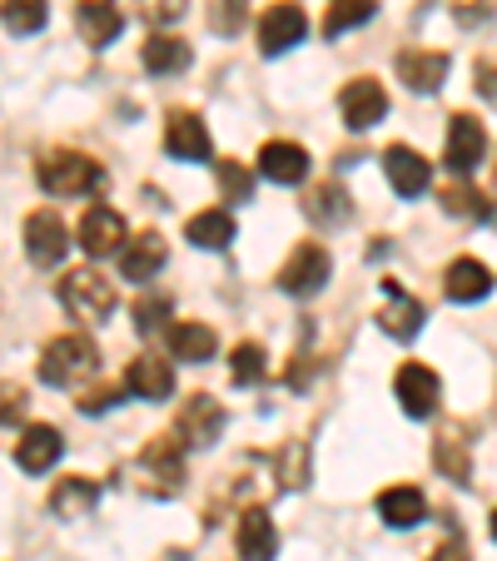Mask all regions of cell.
<instances>
[{
    "instance_id": "1",
    "label": "cell",
    "mask_w": 497,
    "mask_h": 561,
    "mask_svg": "<svg viewBox=\"0 0 497 561\" xmlns=\"http://www.w3.org/2000/svg\"><path fill=\"white\" fill-rule=\"evenodd\" d=\"M41 190L55 194V199H80V194H100L110 174L100 170V159L80 154V149H55V154L41 159Z\"/></svg>"
},
{
    "instance_id": "2",
    "label": "cell",
    "mask_w": 497,
    "mask_h": 561,
    "mask_svg": "<svg viewBox=\"0 0 497 561\" xmlns=\"http://www.w3.org/2000/svg\"><path fill=\"white\" fill-rule=\"evenodd\" d=\"M135 488L145 497H180L184 492V443L180 437H149L135 457Z\"/></svg>"
},
{
    "instance_id": "3",
    "label": "cell",
    "mask_w": 497,
    "mask_h": 561,
    "mask_svg": "<svg viewBox=\"0 0 497 561\" xmlns=\"http://www.w3.org/2000/svg\"><path fill=\"white\" fill-rule=\"evenodd\" d=\"M100 368V353L95 343L86 339V333H65V339H50L41 353V382H50V388H75L80 378H90V373Z\"/></svg>"
},
{
    "instance_id": "4",
    "label": "cell",
    "mask_w": 497,
    "mask_h": 561,
    "mask_svg": "<svg viewBox=\"0 0 497 561\" xmlns=\"http://www.w3.org/2000/svg\"><path fill=\"white\" fill-rule=\"evenodd\" d=\"M60 304L75 318H86V323H105L115 313V284L105 274H95V268H75V274L60 278Z\"/></svg>"
},
{
    "instance_id": "5",
    "label": "cell",
    "mask_w": 497,
    "mask_h": 561,
    "mask_svg": "<svg viewBox=\"0 0 497 561\" xmlns=\"http://www.w3.org/2000/svg\"><path fill=\"white\" fill-rule=\"evenodd\" d=\"M393 398H398V408L408 417H433L438 403H443V382H438L433 368H423V363H403L398 378H393Z\"/></svg>"
},
{
    "instance_id": "6",
    "label": "cell",
    "mask_w": 497,
    "mask_h": 561,
    "mask_svg": "<svg viewBox=\"0 0 497 561\" xmlns=\"http://www.w3.org/2000/svg\"><path fill=\"white\" fill-rule=\"evenodd\" d=\"M25 254H31L35 268L65 264V254H70V229H65V219L55 209H35L31 219H25Z\"/></svg>"
},
{
    "instance_id": "7",
    "label": "cell",
    "mask_w": 497,
    "mask_h": 561,
    "mask_svg": "<svg viewBox=\"0 0 497 561\" xmlns=\"http://www.w3.org/2000/svg\"><path fill=\"white\" fill-rule=\"evenodd\" d=\"M328 274H334V259H328L324 244H298L294 254H289V264L279 268V288L294 298H314L318 288L328 284Z\"/></svg>"
},
{
    "instance_id": "8",
    "label": "cell",
    "mask_w": 497,
    "mask_h": 561,
    "mask_svg": "<svg viewBox=\"0 0 497 561\" xmlns=\"http://www.w3.org/2000/svg\"><path fill=\"white\" fill-rule=\"evenodd\" d=\"M224 408L219 398H210V392H190L180 403V417H174V437H180L184 447H210L214 437L224 433Z\"/></svg>"
},
{
    "instance_id": "9",
    "label": "cell",
    "mask_w": 497,
    "mask_h": 561,
    "mask_svg": "<svg viewBox=\"0 0 497 561\" xmlns=\"http://www.w3.org/2000/svg\"><path fill=\"white\" fill-rule=\"evenodd\" d=\"M487 154V129L477 115H467V110H458L453 119H448V145H443V159L453 174H473L477 164H483Z\"/></svg>"
},
{
    "instance_id": "10",
    "label": "cell",
    "mask_w": 497,
    "mask_h": 561,
    "mask_svg": "<svg viewBox=\"0 0 497 561\" xmlns=\"http://www.w3.org/2000/svg\"><path fill=\"white\" fill-rule=\"evenodd\" d=\"M304 35H308V15H304V5H294V0H274V5L259 15V50L264 55L294 50Z\"/></svg>"
},
{
    "instance_id": "11",
    "label": "cell",
    "mask_w": 497,
    "mask_h": 561,
    "mask_svg": "<svg viewBox=\"0 0 497 561\" xmlns=\"http://www.w3.org/2000/svg\"><path fill=\"white\" fill-rule=\"evenodd\" d=\"M383 294H388V304L379 308V329L388 333V339H398V343L418 339V329H423V318H428L423 298H413L398 278H383Z\"/></svg>"
},
{
    "instance_id": "12",
    "label": "cell",
    "mask_w": 497,
    "mask_h": 561,
    "mask_svg": "<svg viewBox=\"0 0 497 561\" xmlns=\"http://www.w3.org/2000/svg\"><path fill=\"white\" fill-rule=\"evenodd\" d=\"M383 174H388V184H393L398 199H418V194L433 184V164H428L418 149H408V145L383 149Z\"/></svg>"
},
{
    "instance_id": "13",
    "label": "cell",
    "mask_w": 497,
    "mask_h": 561,
    "mask_svg": "<svg viewBox=\"0 0 497 561\" xmlns=\"http://www.w3.org/2000/svg\"><path fill=\"white\" fill-rule=\"evenodd\" d=\"M165 259H170L165 233L145 229V233H135V239H125V244H120V274H125L129 284H149V278L165 268Z\"/></svg>"
},
{
    "instance_id": "14",
    "label": "cell",
    "mask_w": 497,
    "mask_h": 561,
    "mask_svg": "<svg viewBox=\"0 0 497 561\" xmlns=\"http://www.w3.org/2000/svg\"><path fill=\"white\" fill-rule=\"evenodd\" d=\"M339 110H343V125L349 129H373L388 115V90H383L379 80H349L339 95Z\"/></svg>"
},
{
    "instance_id": "15",
    "label": "cell",
    "mask_w": 497,
    "mask_h": 561,
    "mask_svg": "<svg viewBox=\"0 0 497 561\" xmlns=\"http://www.w3.org/2000/svg\"><path fill=\"white\" fill-rule=\"evenodd\" d=\"M125 392L145 398V403H165V398L174 392V368H170V358H159V353H139V358H129V368H125Z\"/></svg>"
},
{
    "instance_id": "16",
    "label": "cell",
    "mask_w": 497,
    "mask_h": 561,
    "mask_svg": "<svg viewBox=\"0 0 497 561\" xmlns=\"http://www.w3.org/2000/svg\"><path fill=\"white\" fill-rule=\"evenodd\" d=\"M125 219H120L115 209H105V204H95V209H86V219H80V249H86L90 259H110L120 254V244H125Z\"/></svg>"
},
{
    "instance_id": "17",
    "label": "cell",
    "mask_w": 497,
    "mask_h": 561,
    "mask_svg": "<svg viewBox=\"0 0 497 561\" xmlns=\"http://www.w3.org/2000/svg\"><path fill=\"white\" fill-rule=\"evenodd\" d=\"M60 453H65V437L55 433L50 423H35V427H25L21 443H15V467L31 472V477H41L60 462Z\"/></svg>"
},
{
    "instance_id": "18",
    "label": "cell",
    "mask_w": 497,
    "mask_h": 561,
    "mask_svg": "<svg viewBox=\"0 0 497 561\" xmlns=\"http://www.w3.org/2000/svg\"><path fill=\"white\" fill-rule=\"evenodd\" d=\"M234 547H239V557H244V561H274V557H279L274 517H269L264 507H244L239 531H234Z\"/></svg>"
},
{
    "instance_id": "19",
    "label": "cell",
    "mask_w": 497,
    "mask_h": 561,
    "mask_svg": "<svg viewBox=\"0 0 497 561\" xmlns=\"http://www.w3.org/2000/svg\"><path fill=\"white\" fill-rule=\"evenodd\" d=\"M165 149L174 159H190V164H204L210 159V129L194 110H174L170 125H165Z\"/></svg>"
},
{
    "instance_id": "20",
    "label": "cell",
    "mask_w": 497,
    "mask_h": 561,
    "mask_svg": "<svg viewBox=\"0 0 497 561\" xmlns=\"http://www.w3.org/2000/svg\"><path fill=\"white\" fill-rule=\"evenodd\" d=\"M398 80L413 90V95H433V90L448 80V55L443 50H403Z\"/></svg>"
},
{
    "instance_id": "21",
    "label": "cell",
    "mask_w": 497,
    "mask_h": 561,
    "mask_svg": "<svg viewBox=\"0 0 497 561\" xmlns=\"http://www.w3.org/2000/svg\"><path fill=\"white\" fill-rule=\"evenodd\" d=\"M75 31H80V41L86 45H110V41H120V31H125V15L110 5V0H80L75 5Z\"/></svg>"
},
{
    "instance_id": "22",
    "label": "cell",
    "mask_w": 497,
    "mask_h": 561,
    "mask_svg": "<svg viewBox=\"0 0 497 561\" xmlns=\"http://www.w3.org/2000/svg\"><path fill=\"white\" fill-rule=\"evenodd\" d=\"M259 174L274 184H304L308 174V154L304 145H289V139H274V145L259 149Z\"/></svg>"
},
{
    "instance_id": "23",
    "label": "cell",
    "mask_w": 497,
    "mask_h": 561,
    "mask_svg": "<svg viewBox=\"0 0 497 561\" xmlns=\"http://www.w3.org/2000/svg\"><path fill=\"white\" fill-rule=\"evenodd\" d=\"M443 288L453 304H483V298L493 294V274H487V264H477V259H453Z\"/></svg>"
},
{
    "instance_id": "24",
    "label": "cell",
    "mask_w": 497,
    "mask_h": 561,
    "mask_svg": "<svg viewBox=\"0 0 497 561\" xmlns=\"http://www.w3.org/2000/svg\"><path fill=\"white\" fill-rule=\"evenodd\" d=\"M433 462L448 482H458V488L473 482V453H467V437L458 433V427H443V433L433 437Z\"/></svg>"
},
{
    "instance_id": "25",
    "label": "cell",
    "mask_w": 497,
    "mask_h": 561,
    "mask_svg": "<svg viewBox=\"0 0 497 561\" xmlns=\"http://www.w3.org/2000/svg\"><path fill=\"white\" fill-rule=\"evenodd\" d=\"M100 507V482L90 477H60L50 492V512L55 517H90Z\"/></svg>"
},
{
    "instance_id": "26",
    "label": "cell",
    "mask_w": 497,
    "mask_h": 561,
    "mask_svg": "<svg viewBox=\"0 0 497 561\" xmlns=\"http://www.w3.org/2000/svg\"><path fill=\"white\" fill-rule=\"evenodd\" d=\"M170 353L180 363H210L214 353H219V339H214L210 323L184 318V323H174V329H170Z\"/></svg>"
},
{
    "instance_id": "27",
    "label": "cell",
    "mask_w": 497,
    "mask_h": 561,
    "mask_svg": "<svg viewBox=\"0 0 497 561\" xmlns=\"http://www.w3.org/2000/svg\"><path fill=\"white\" fill-rule=\"evenodd\" d=\"M145 70L149 75H180V70H190V60H194V50L180 41V35H149L145 41Z\"/></svg>"
},
{
    "instance_id": "28",
    "label": "cell",
    "mask_w": 497,
    "mask_h": 561,
    "mask_svg": "<svg viewBox=\"0 0 497 561\" xmlns=\"http://www.w3.org/2000/svg\"><path fill=\"white\" fill-rule=\"evenodd\" d=\"M304 214L314 224H324V229H334V224H343L353 214V204H349V190H343V184H314V190H308V199H304Z\"/></svg>"
},
{
    "instance_id": "29",
    "label": "cell",
    "mask_w": 497,
    "mask_h": 561,
    "mask_svg": "<svg viewBox=\"0 0 497 561\" xmlns=\"http://www.w3.org/2000/svg\"><path fill=\"white\" fill-rule=\"evenodd\" d=\"M379 517L388 522V527H418V522L428 517V497L418 488H388L379 497Z\"/></svg>"
},
{
    "instance_id": "30",
    "label": "cell",
    "mask_w": 497,
    "mask_h": 561,
    "mask_svg": "<svg viewBox=\"0 0 497 561\" xmlns=\"http://www.w3.org/2000/svg\"><path fill=\"white\" fill-rule=\"evenodd\" d=\"M184 239H190L194 249H229L234 244V219L224 209H204L184 224Z\"/></svg>"
},
{
    "instance_id": "31",
    "label": "cell",
    "mask_w": 497,
    "mask_h": 561,
    "mask_svg": "<svg viewBox=\"0 0 497 561\" xmlns=\"http://www.w3.org/2000/svg\"><path fill=\"white\" fill-rule=\"evenodd\" d=\"M0 21L11 35H41L50 21V5L45 0H0Z\"/></svg>"
},
{
    "instance_id": "32",
    "label": "cell",
    "mask_w": 497,
    "mask_h": 561,
    "mask_svg": "<svg viewBox=\"0 0 497 561\" xmlns=\"http://www.w3.org/2000/svg\"><path fill=\"white\" fill-rule=\"evenodd\" d=\"M373 15H379V0H334L324 15V35L328 41H339L343 31H353V25H369Z\"/></svg>"
},
{
    "instance_id": "33",
    "label": "cell",
    "mask_w": 497,
    "mask_h": 561,
    "mask_svg": "<svg viewBox=\"0 0 497 561\" xmlns=\"http://www.w3.org/2000/svg\"><path fill=\"white\" fill-rule=\"evenodd\" d=\"M438 199H443V209H448V214H458V219H493L487 199L473 190V184H448V190L438 194Z\"/></svg>"
},
{
    "instance_id": "34",
    "label": "cell",
    "mask_w": 497,
    "mask_h": 561,
    "mask_svg": "<svg viewBox=\"0 0 497 561\" xmlns=\"http://www.w3.org/2000/svg\"><path fill=\"white\" fill-rule=\"evenodd\" d=\"M229 373H234V382H239V388L264 382V373H269L264 348H259V343H239V348H234V358H229Z\"/></svg>"
},
{
    "instance_id": "35",
    "label": "cell",
    "mask_w": 497,
    "mask_h": 561,
    "mask_svg": "<svg viewBox=\"0 0 497 561\" xmlns=\"http://www.w3.org/2000/svg\"><path fill=\"white\" fill-rule=\"evenodd\" d=\"M219 190H224V199L244 204L255 194V170H249L244 159H219Z\"/></svg>"
},
{
    "instance_id": "36",
    "label": "cell",
    "mask_w": 497,
    "mask_h": 561,
    "mask_svg": "<svg viewBox=\"0 0 497 561\" xmlns=\"http://www.w3.org/2000/svg\"><path fill=\"white\" fill-rule=\"evenodd\" d=\"M279 488L294 492V488H308V453L298 443H289L279 453Z\"/></svg>"
},
{
    "instance_id": "37",
    "label": "cell",
    "mask_w": 497,
    "mask_h": 561,
    "mask_svg": "<svg viewBox=\"0 0 497 561\" xmlns=\"http://www.w3.org/2000/svg\"><path fill=\"white\" fill-rule=\"evenodd\" d=\"M244 21H249V0H214L210 5V25L219 35H239Z\"/></svg>"
},
{
    "instance_id": "38",
    "label": "cell",
    "mask_w": 497,
    "mask_h": 561,
    "mask_svg": "<svg viewBox=\"0 0 497 561\" xmlns=\"http://www.w3.org/2000/svg\"><path fill=\"white\" fill-rule=\"evenodd\" d=\"M125 403V388H115V382H100V388H86L80 398H75V408L86 417H95V413H110V408H120Z\"/></svg>"
},
{
    "instance_id": "39",
    "label": "cell",
    "mask_w": 497,
    "mask_h": 561,
    "mask_svg": "<svg viewBox=\"0 0 497 561\" xmlns=\"http://www.w3.org/2000/svg\"><path fill=\"white\" fill-rule=\"evenodd\" d=\"M170 318V298H139L135 304V329L139 333H159Z\"/></svg>"
},
{
    "instance_id": "40",
    "label": "cell",
    "mask_w": 497,
    "mask_h": 561,
    "mask_svg": "<svg viewBox=\"0 0 497 561\" xmlns=\"http://www.w3.org/2000/svg\"><path fill=\"white\" fill-rule=\"evenodd\" d=\"M25 408H31V392L15 388V382H0V427H11L25 417Z\"/></svg>"
},
{
    "instance_id": "41",
    "label": "cell",
    "mask_w": 497,
    "mask_h": 561,
    "mask_svg": "<svg viewBox=\"0 0 497 561\" xmlns=\"http://www.w3.org/2000/svg\"><path fill=\"white\" fill-rule=\"evenodd\" d=\"M139 11H145V21L155 25H170L184 15V0H139Z\"/></svg>"
},
{
    "instance_id": "42",
    "label": "cell",
    "mask_w": 497,
    "mask_h": 561,
    "mask_svg": "<svg viewBox=\"0 0 497 561\" xmlns=\"http://www.w3.org/2000/svg\"><path fill=\"white\" fill-rule=\"evenodd\" d=\"M477 95L497 100V65L493 60H477Z\"/></svg>"
},
{
    "instance_id": "43",
    "label": "cell",
    "mask_w": 497,
    "mask_h": 561,
    "mask_svg": "<svg viewBox=\"0 0 497 561\" xmlns=\"http://www.w3.org/2000/svg\"><path fill=\"white\" fill-rule=\"evenodd\" d=\"M428 561H467V547H463V537H448L443 547H438V551H433V557H428Z\"/></svg>"
},
{
    "instance_id": "44",
    "label": "cell",
    "mask_w": 497,
    "mask_h": 561,
    "mask_svg": "<svg viewBox=\"0 0 497 561\" xmlns=\"http://www.w3.org/2000/svg\"><path fill=\"white\" fill-rule=\"evenodd\" d=\"M487 527H493V541H497V507H493V522H487Z\"/></svg>"
}]
</instances>
